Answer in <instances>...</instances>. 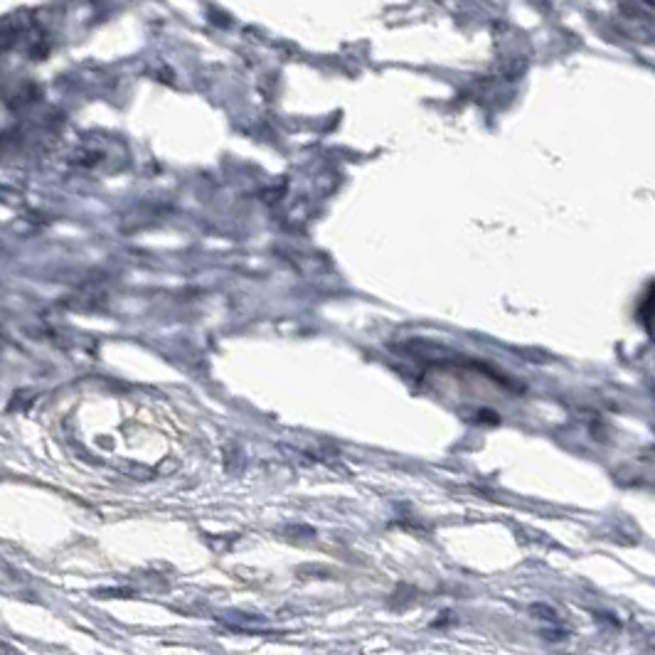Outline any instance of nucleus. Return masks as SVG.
Instances as JSON below:
<instances>
[{"mask_svg":"<svg viewBox=\"0 0 655 655\" xmlns=\"http://www.w3.org/2000/svg\"><path fill=\"white\" fill-rule=\"evenodd\" d=\"M530 613H532L535 618H540V621L559 623V616H557V611L552 606H547V603H532V606H530Z\"/></svg>","mask_w":655,"mask_h":655,"instance_id":"nucleus-1","label":"nucleus"},{"mask_svg":"<svg viewBox=\"0 0 655 655\" xmlns=\"http://www.w3.org/2000/svg\"><path fill=\"white\" fill-rule=\"evenodd\" d=\"M96 596H101V599H128V596H133L131 589H99L94 591Z\"/></svg>","mask_w":655,"mask_h":655,"instance_id":"nucleus-2","label":"nucleus"}]
</instances>
